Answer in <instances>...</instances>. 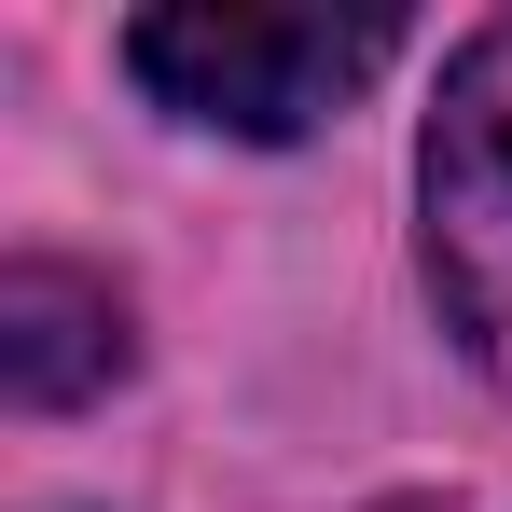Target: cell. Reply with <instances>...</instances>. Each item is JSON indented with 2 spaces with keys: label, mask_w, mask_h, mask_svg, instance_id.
<instances>
[{
  "label": "cell",
  "mask_w": 512,
  "mask_h": 512,
  "mask_svg": "<svg viewBox=\"0 0 512 512\" xmlns=\"http://www.w3.org/2000/svg\"><path fill=\"white\" fill-rule=\"evenodd\" d=\"M111 374H125V305L97 277H70V263H14L0 277V388L56 416V402H84Z\"/></svg>",
  "instance_id": "3"
},
{
  "label": "cell",
  "mask_w": 512,
  "mask_h": 512,
  "mask_svg": "<svg viewBox=\"0 0 512 512\" xmlns=\"http://www.w3.org/2000/svg\"><path fill=\"white\" fill-rule=\"evenodd\" d=\"M416 208H429V291H443V333L512 388V14L471 28L457 70H443V97H429Z\"/></svg>",
  "instance_id": "2"
},
{
  "label": "cell",
  "mask_w": 512,
  "mask_h": 512,
  "mask_svg": "<svg viewBox=\"0 0 512 512\" xmlns=\"http://www.w3.org/2000/svg\"><path fill=\"white\" fill-rule=\"evenodd\" d=\"M388 56H402V14H319V0H180L125 28V70L222 139H305Z\"/></svg>",
  "instance_id": "1"
}]
</instances>
